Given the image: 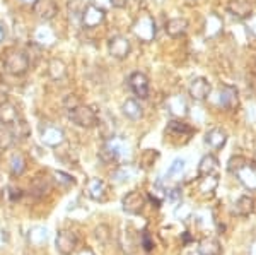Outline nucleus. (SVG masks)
<instances>
[{
  "label": "nucleus",
  "instance_id": "393cba45",
  "mask_svg": "<svg viewBox=\"0 0 256 255\" xmlns=\"http://www.w3.org/2000/svg\"><path fill=\"white\" fill-rule=\"evenodd\" d=\"M18 118H19V112L16 108V105H12L10 101L0 103V123L2 125L10 127Z\"/></svg>",
  "mask_w": 256,
  "mask_h": 255
},
{
  "label": "nucleus",
  "instance_id": "c9c22d12",
  "mask_svg": "<svg viewBox=\"0 0 256 255\" xmlns=\"http://www.w3.org/2000/svg\"><path fill=\"white\" fill-rule=\"evenodd\" d=\"M52 176H53L52 182H55L60 188H68V187H74V185H76V180H74L68 173H65V171H53Z\"/></svg>",
  "mask_w": 256,
  "mask_h": 255
},
{
  "label": "nucleus",
  "instance_id": "79ce46f5",
  "mask_svg": "<svg viewBox=\"0 0 256 255\" xmlns=\"http://www.w3.org/2000/svg\"><path fill=\"white\" fill-rule=\"evenodd\" d=\"M140 245H142V248L146 250V252H150V250L154 248V238L150 236L148 231H144L142 235H140Z\"/></svg>",
  "mask_w": 256,
  "mask_h": 255
},
{
  "label": "nucleus",
  "instance_id": "1a4fd4ad",
  "mask_svg": "<svg viewBox=\"0 0 256 255\" xmlns=\"http://www.w3.org/2000/svg\"><path fill=\"white\" fill-rule=\"evenodd\" d=\"M84 192L90 200H94V202H106L110 197L108 183L101 178H90L89 182L86 183Z\"/></svg>",
  "mask_w": 256,
  "mask_h": 255
},
{
  "label": "nucleus",
  "instance_id": "3c124183",
  "mask_svg": "<svg viewBox=\"0 0 256 255\" xmlns=\"http://www.w3.org/2000/svg\"><path fill=\"white\" fill-rule=\"evenodd\" d=\"M20 2H24V4H34L36 0H20Z\"/></svg>",
  "mask_w": 256,
  "mask_h": 255
},
{
  "label": "nucleus",
  "instance_id": "603ef678",
  "mask_svg": "<svg viewBox=\"0 0 256 255\" xmlns=\"http://www.w3.org/2000/svg\"><path fill=\"white\" fill-rule=\"evenodd\" d=\"M190 255H200V253H198V252H195V253H190Z\"/></svg>",
  "mask_w": 256,
  "mask_h": 255
},
{
  "label": "nucleus",
  "instance_id": "c756f323",
  "mask_svg": "<svg viewBox=\"0 0 256 255\" xmlns=\"http://www.w3.org/2000/svg\"><path fill=\"white\" fill-rule=\"evenodd\" d=\"M9 170L12 176H20L26 171V158L20 153H14L9 159Z\"/></svg>",
  "mask_w": 256,
  "mask_h": 255
},
{
  "label": "nucleus",
  "instance_id": "ea45409f",
  "mask_svg": "<svg viewBox=\"0 0 256 255\" xmlns=\"http://www.w3.org/2000/svg\"><path fill=\"white\" fill-rule=\"evenodd\" d=\"M94 233H96V240L102 245L108 243L111 238V229H110V226H106V224H99Z\"/></svg>",
  "mask_w": 256,
  "mask_h": 255
},
{
  "label": "nucleus",
  "instance_id": "f704fd0d",
  "mask_svg": "<svg viewBox=\"0 0 256 255\" xmlns=\"http://www.w3.org/2000/svg\"><path fill=\"white\" fill-rule=\"evenodd\" d=\"M184 168H186V161L183 158H176L174 161L169 164L168 171H166V178H180L184 173Z\"/></svg>",
  "mask_w": 256,
  "mask_h": 255
},
{
  "label": "nucleus",
  "instance_id": "7c9ffc66",
  "mask_svg": "<svg viewBox=\"0 0 256 255\" xmlns=\"http://www.w3.org/2000/svg\"><path fill=\"white\" fill-rule=\"evenodd\" d=\"M30 243L34 245V246H41L43 243H46L48 240V231L46 228H43V226H34V228L30 229Z\"/></svg>",
  "mask_w": 256,
  "mask_h": 255
},
{
  "label": "nucleus",
  "instance_id": "4468645a",
  "mask_svg": "<svg viewBox=\"0 0 256 255\" xmlns=\"http://www.w3.org/2000/svg\"><path fill=\"white\" fill-rule=\"evenodd\" d=\"M210 91H212V86L205 77H195L188 86V94L195 101H205L210 96Z\"/></svg>",
  "mask_w": 256,
  "mask_h": 255
},
{
  "label": "nucleus",
  "instance_id": "4be33fe9",
  "mask_svg": "<svg viewBox=\"0 0 256 255\" xmlns=\"http://www.w3.org/2000/svg\"><path fill=\"white\" fill-rule=\"evenodd\" d=\"M32 38H34V43L40 45V47H52V45H55V41H56L55 33H53L52 28L46 26V24H41V26L36 28Z\"/></svg>",
  "mask_w": 256,
  "mask_h": 255
},
{
  "label": "nucleus",
  "instance_id": "aec40b11",
  "mask_svg": "<svg viewBox=\"0 0 256 255\" xmlns=\"http://www.w3.org/2000/svg\"><path fill=\"white\" fill-rule=\"evenodd\" d=\"M193 132H195L193 127H190L183 120H178V118L169 120L166 125V134L171 135V137H190Z\"/></svg>",
  "mask_w": 256,
  "mask_h": 255
},
{
  "label": "nucleus",
  "instance_id": "2f4dec72",
  "mask_svg": "<svg viewBox=\"0 0 256 255\" xmlns=\"http://www.w3.org/2000/svg\"><path fill=\"white\" fill-rule=\"evenodd\" d=\"M48 74L52 76V79L58 81V79H64L65 74H67V67H65V64L58 59H53L50 60L48 64Z\"/></svg>",
  "mask_w": 256,
  "mask_h": 255
},
{
  "label": "nucleus",
  "instance_id": "bb28decb",
  "mask_svg": "<svg viewBox=\"0 0 256 255\" xmlns=\"http://www.w3.org/2000/svg\"><path fill=\"white\" fill-rule=\"evenodd\" d=\"M218 187V175H204L200 176V182H198V192L204 197L214 195V192Z\"/></svg>",
  "mask_w": 256,
  "mask_h": 255
},
{
  "label": "nucleus",
  "instance_id": "49530a36",
  "mask_svg": "<svg viewBox=\"0 0 256 255\" xmlns=\"http://www.w3.org/2000/svg\"><path fill=\"white\" fill-rule=\"evenodd\" d=\"M74 255H96V253H94L90 248H80V250H76Z\"/></svg>",
  "mask_w": 256,
  "mask_h": 255
},
{
  "label": "nucleus",
  "instance_id": "20e7f679",
  "mask_svg": "<svg viewBox=\"0 0 256 255\" xmlns=\"http://www.w3.org/2000/svg\"><path fill=\"white\" fill-rule=\"evenodd\" d=\"M4 67L12 76H22L30 69V57L20 50L9 48L4 55Z\"/></svg>",
  "mask_w": 256,
  "mask_h": 255
},
{
  "label": "nucleus",
  "instance_id": "58836bf2",
  "mask_svg": "<svg viewBox=\"0 0 256 255\" xmlns=\"http://www.w3.org/2000/svg\"><path fill=\"white\" fill-rule=\"evenodd\" d=\"M242 26H244V30H246L248 38L256 41V12H251V14L242 21Z\"/></svg>",
  "mask_w": 256,
  "mask_h": 255
},
{
  "label": "nucleus",
  "instance_id": "dca6fc26",
  "mask_svg": "<svg viewBox=\"0 0 256 255\" xmlns=\"http://www.w3.org/2000/svg\"><path fill=\"white\" fill-rule=\"evenodd\" d=\"M32 11H34V14L38 16L41 21L46 23V21H52L58 14V6H56L55 0H36V2L32 4Z\"/></svg>",
  "mask_w": 256,
  "mask_h": 255
},
{
  "label": "nucleus",
  "instance_id": "6e6552de",
  "mask_svg": "<svg viewBox=\"0 0 256 255\" xmlns=\"http://www.w3.org/2000/svg\"><path fill=\"white\" fill-rule=\"evenodd\" d=\"M146 195L142 194V192L138 190H130L128 194L122 199V207L123 211L126 212V214H132V216H137L140 212L144 211V207H146Z\"/></svg>",
  "mask_w": 256,
  "mask_h": 255
},
{
  "label": "nucleus",
  "instance_id": "39448f33",
  "mask_svg": "<svg viewBox=\"0 0 256 255\" xmlns=\"http://www.w3.org/2000/svg\"><path fill=\"white\" fill-rule=\"evenodd\" d=\"M132 31H134V35L137 36L140 41H144V43L152 41L156 38V33H158L154 18L148 14L140 16V18L134 23V26H132Z\"/></svg>",
  "mask_w": 256,
  "mask_h": 255
},
{
  "label": "nucleus",
  "instance_id": "09e8293b",
  "mask_svg": "<svg viewBox=\"0 0 256 255\" xmlns=\"http://www.w3.org/2000/svg\"><path fill=\"white\" fill-rule=\"evenodd\" d=\"M4 38H6V28H4V24L0 23V43L4 41Z\"/></svg>",
  "mask_w": 256,
  "mask_h": 255
},
{
  "label": "nucleus",
  "instance_id": "f03ea898",
  "mask_svg": "<svg viewBox=\"0 0 256 255\" xmlns=\"http://www.w3.org/2000/svg\"><path fill=\"white\" fill-rule=\"evenodd\" d=\"M128 156H130L128 144L120 137H114V135L104 139L101 149H99V158L104 163H125Z\"/></svg>",
  "mask_w": 256,
  "mask_h": 255
},
{
  "label": "nucleus",
  "instance_id": "a211bd4d",
  "mask_svg": "<svg viewBox=\"0 0 256 255\" xmlns=\"http://www.w3.org/2000/svg\"><path fill=\"white\" fill-rule=\"evenodd\" d=\"M205 38H217L224 31V21L216 12H210L205 19Z\"/></svg>",
  "mask_w": 256,
  "mask_h": 255
},
{
  "label": "nucleus",
  "instance_id": "c03bdc74",
  "mask_svg": "<svg viewBox=\"0 0 256 255\" xmlns=\"http://www.w3.org/2000/svg\"><path fill=\"white\" fill-rule=\"evenodd\" d=\"M110 4L116 9H123V7H126L128 0H110Z\"/></svg>",
  "mask_w": 256,
  "mask_h": 255
},
{
  "label": "nucleus",
  "instance_id": "b1692460",
  "mask_svg": "<svg viewBox=\"0 0 256 255\" xmlns=\"http://www.w3.org/2000/svg\"><path fill=\"white\" fill-rule=\"evenodd\" d=\"M188 21L184 18H172L166 23V33L171 38H180V36H184L188 31Z\"/></svg>",
  "mask_w": 256,
  "mask_h": 255
},
{
  "label": "nucleus",
  "instance_id": "c85d7f7f",
  "mask_svg": "<svg viewBox=\"0 0 256 255\" xmlns=\"http://www.w3.org/2000/svg\"><path fill=\"white\" fill-rule=\"evenodd\" d=\"M234 211L239 216H250L254 211V199L250 195H241L234 204Z\"/></svg>",
  "mask_w": 256,
  "mask_h": 255
},
{
  "label": "nucleus",
  "instance_id": "f3484780",
  "mask_svg": "<svg viewBox=\"0 0 256 255\" xmlns=\"http://www.w3.org/2000/svg\"><path fill=\"white\" fill-rule=\"evenodd\" d=\"M227 12H229L232 18H236L239 21H244L248 16L253 12V7L248 0H230L227 4Z\"/></svg>",
  "mask_w": 256,
  "mask_h": 255
},
{
  "label": "nucleus",
  "instance_id": "9d476101",
  "mask_svg": "<svg viewBox=\"0 0 256 255\" xmlns=\"http://www.w3.org/2000/svg\"><path fill=\"white\" fill-rule=\"evenodd\" d=\"M166 110L172 118H178V120L186 118L190 113L188 101L183 94H171L166 100Z\"/></svg>",
  "mask_w": 256,
  "mask_h": 255
},
{
  "label": "nucleus",
  "instance_id": "0eeeda50",
  "mask_svg": "<svg viewBox=\"0 0 256 255\" xmlns=\"http://www.w3.org/2000/svg\"><path fill=\"white\" fill-rule=\"evenodd\" d=\"M55 246L62 255H72L79 246V238L72 229H60L55 238Z\"/></svg>",
  "mask_w": 256,
  "mask_h": 255
},
{
  "label": "nucleus",
  "instance_id": "a19ab883",
  "mask_svg": "<svg viewBox=\"0 0 256 255\" xmlns=\"http://www.w3.org/2000/svg\"><path fill=\"white\" fill-rule=\"evenodd\" d=\"M166 199L169 200L171 204H181V199H183V190L180 187H172L171 190H166Z\"/></svg>",
  "mask_w": 256,
  "mask_h": 255
},
{
  "label": "nucleus",
  "instance_id": "4c0bfd02",
  "mask_svg": "<svg viewBox=\"0 0 256 255\" xmlns=\"http://www.w3.org/2000/svg\"><path fill=\"white\" fill-rule=\"evenodd\" d=\"M134 173H135V170L130 164H122L113 173V180H116V182H126V180H130L132 176H134Z\"/></svg>",
  "mask_w": 256,
  "mask_h": 255
},
{
  "label": "nucleus",
  "instance_id": "f8f14e48",
  "mask_svg": "<svg viewBox=\"0 0 256 255\" xmlns=\"http://www.w3.org/2000/svg\"><path fill=\"white\" fill-rule=\"evenodd\" d=\"M106 18V12L104 9H101V7L94 6V4H89V6L84 7V11H82L80 14V23L84 28H96L99 24L104 21Z\"/></svg>",
  "mask_w": 256,
  "mask_h": 255
},
{
  "label": "nucleus",
  "instance_id": "a18cd8bd",
  "mask_svg": "<svg viewBox=\"0 0 256 255\" xmlns=\"http://www.w3.org/2000/svg\"><path fill=\"white\" fill-rule=\"evenodd\" d=\"M94 6L101 7V9H106V7H110V0H94Z\"/></svg>",
  "mask_w": 256,
  "mask_h": 255
},
{
  "label": "nucleus",
  "instance_id": "f257e3e1",
  "mask_svg": "<svg viewBox=\"0 0 256 255\" xmlns=\"http://www.w3.org/2000/svg\"><path fill=\"white\" fill-rule=\"evenodd\" d=\"M229 171L248 192H256V168L242 156H232L227 164Z\"/></svg>",
  "mask_w": 256,
  "mask_h": 255
},
{
  "label": "nucleus",
  "instance_id": "e433bc0d",
  "mask_svg": "<svg viewBox=\"0 0 256 255\" xmlns=\"http://www.w3.org/2000/svg\"><path fill=\"white\" fill-rule=\"evenodd\" d=\"M16 142V137L14 134H12L10 127H6L4 125V129H0V149H9V147L14 146Z\"/></svg>",
  "mask_w": 256,
  "mask_h": 255
},
{
  "label": "nucleus",
  "instance_id": "a878e982",
  "mask_svg": "<svg viewBox=\"0 0 256 255\" xmlns=\"http://www.w3.org/2000/svg\"><path fill=\"white\" fill-rule=\"evenodd\" d=\"M196 252L200 255H220L222 246H220V243H218L217 238L207 236V238H202V240L198 241Z\"/></svg>",
  "mask_w": 256,
  "mask_h": 255
},
{
  "label": "nucleus",
  "instance_id": "473e14b6",
  "mask_svg": "<svg viewBox=\"0 0 256 255\" xmlns=\"http://www.w3.org/2000/svg\"><path fill=\"white\" fill-rule=\"evenodd\" d=\"M148 200H150L152 204H156V207H160V204L166 200V188L162 187L160 182H158L150 188V192H148Z\"/></svg>",
  "mask_w": 256,
  "mask_h": 255
},
{
  "label": "nucleus",
  "instance_id": "cd10ccee",
  "mask_svg": "<svg viewBox=\"0 0 256 255\" xmlns=\"http://www.w3.org/2000/svg\"><path fill=\"white\" fill-rule=\"evenodd\" d=\"M218 171V159L214 154H205L198 163V176L204 175H217Z\"/></svg>",
  "mask_w": 256,
  "mask_h": 255
},
{
  "label": "nucleus",
  "instance_id": "de8ad7c7",
  "mask_svg": "<svg viewBox=\"0 0 256 255\" xmlns=\"http://www.w3.org/2000/svg\"><path fill=\"white\" fill-rule=\"evenodd\" d=\"M6 243H7V233L4 231L2 228H0V248H2V246L6 245Z\"/></svg>",
  "mask_w": 256,
  "mask_h": 255
},
{
  "label": "nucleus",
  "instance_id": "5701e85b",
  "mask_svg": "<svg viewBox=\"0 0 256 255\" xmlns=\"http://www.w3.org/2000/svg\"><path fill=\"white\" fill-rule=\"evenodd\" d=\"M122 112L128 118V120H134V122H137V120H140V118L144 117L142 105H140V101L135 100V98H128V100L123 103Z\"/></svg>",
  "mask_w": 256,
  "mask_h": 255
},
{
  "label": "nucleus",
  "instance_id": "2eb2a0df",
  "mask_svg": "<svg viewBox=\"0 0 256 255\" xmlns=\"http://www.w3.org/2000/svg\"><path fill=\"white\" fill-rule=\"evenodd\" d=\"M108 50H110L111 57L123 60L130 55L132 45L125 36H113V38H110V41H108Z\"/></svg>",
  "mask_w": 256,
  "mask_h": 255
},
{
  "label": "nucleus",
  "instance_id": "37998d69",
  "mask_svg": "<svg viewBox=\"0 0 256 255\" xmlns=\"http://www.w3.org/2000/svg\"><path fill=\"white\" fill-rule=\"evenodd\" d=\"M7 195H9V199L12 200V202H16V200L20 199L22 192H20V188H16L14 185H9V187H7Z\"/></svg>",
  "mask_w": 256,
  "mask_h": 255
},
{
  "label": "nucleus",
  "instance_id": "ddd939ff",
  "mask_svg": "<svg viewBox=\"0 0 256 255\" xmlns=\"http://www.w3.org/2000/svg\"><path fill=\"white\" fill-rule=\"evenodd\" d=\"M239 105L238 88L232 84H222L218 89V106L224 110H234Z\"/></svg>",
  "mask_w": 256,
  "mask_h": 255
},
{
  "label": "nucleus",
  "instance_id": "72a5a7b5",
  "mask_svg": "<svg viewBox=\"0 0 256 255\" xmlns=\"http://www.w3.org/2000/svg\"><path fill=\"white\" fill-rule=\"evenodd\" d=\"M10 130H12V134H14L16 141H22V139H26L28 135H30V125H28L26 120H22V118H18V120L12 123Z\"/></svg>",
  "mask_w": 256,
  "mask_h": 255
},
{
  "label": "nucleus",
  "instance_id": "412c9836",
  "mask_svg": "<svg viewBox=\"0 0 256 255\" xmlns=\"http://www.w3.org/2000/svg\"><path fill=\"white\" fill-rule=\"evenodd\" d=\"M52 188H53L52 178L43 176V175H36L31 182L30 192L34 197H44V195H48V192H52Z\"/></svg>",
  "mask_w": 256,
  "mask_h": 255
},
{
  "label": "nucleus",
  "instance_id": "7ed1b4c3",
  "mask_svg": "<svg viewBox=\"0 0 256 255\" xmlns=\"http://www.w3.org/2000/svg\"><path fill=\"white\" fill-rule=\"evenodd\" d=\"M68 120L82 129H92L99 123V115L94 108L79 103L74 108H68Z\"/></svg>",
  "mask_w": 256,
  "mask_h": 255
},
{
  "label": "nucleus",
  "instance_id": "6ab92c4d",
  "mask_svg": "<svg viewBox=\"0 0 256 255\" xmlns=\"http://www.w3.org/2000/svg\"><path fill=\"white\" fill-rule=\"evenodd\" d=\"M205 144L214 151H218L227 144V132L224 129H210L207 134H205Z\"/></svg>",
  "mask_w": 256,
  "mask_h": 255
},
{
  "label": "nucleus",
  "instance_id": "8fccbe9b",
  "mask_svg": "<svg viewBox=\"0 0 256 255\" xmlns=\"http://www.w3.org/2000/svg\"><path fill=\"white\" fill-rule=\"evenodd\" d=\"M250 255H256V241L250 246Z\"/></svg>",
  "mask_w": 256,
  "mask_h": 255
},
{
  "label": "nucleus",
  "instance_id": "9b49d317",
  "mask_svg": "<svg viewBox=\"0 0 256 255\" xmlns=\"http://www.w3.org/2000/svg\"><path fill=\"white\" fill-rule=\"evenodd\" d=\"M128 86H130L132 93L138 98V100H147L148 93H150V84L144 72H132L128 76Z\"/></svg>",
  "mask_w": 256,
  "mask_h": 255
},
{
  "label": "nucleus",
  "instance_id": "423d86ee",
  "mask_svg": "<svg viewBox=\"0 0 256 255\" xmlns=\"http://www.w3.org/2000/svg\"><path fill=\"white\" fill-rule=\"evenodd\" d=\"M40 137L41 142L48 147H58L65 142V132L60 127L53 125L48 122H41L40 123Z\"/></svg>",
  "mask_w": 256,
  "mask_h": 255
}]
</instances>
